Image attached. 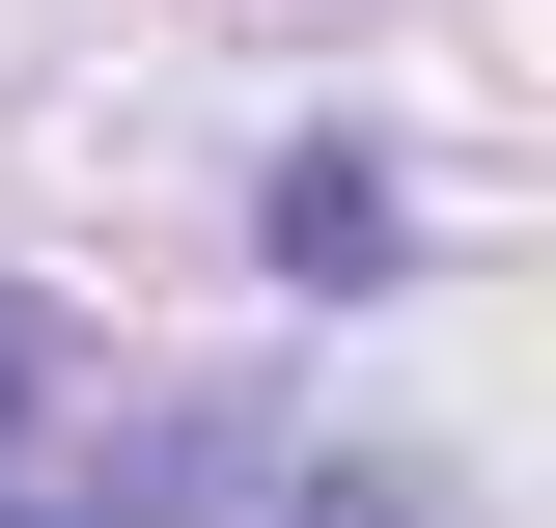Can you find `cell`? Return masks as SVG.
<instances>
[{"instance_id":"6da1fadb","label":"cell","mask_w":556,"mask_h":528,"mask_svg":"<svg viewBox=\"0 0 556 528\" xmlns=\"http://www.w3.org/2000/svg\"><path fill=\"white\" fill-rule=\"evenodd\" d=\"M390 167H362V139H306V167H278V278H334V306H362V278H390Z\"/></svg>"},{"instance_id":"7a4b0ae2","label":"cell","mask_w":556,"mask_h":528,"mask_svg":"<svg viewBox=\"0 0 556 528\" xmlns=\"http://www.w3.org/2000/svg\"><path fill=\"white\" fill-rule=\"evenodd\" d=\"M28 390H56V334H28V278H0V417H28Z\"/></svg>"}]
</instances>
